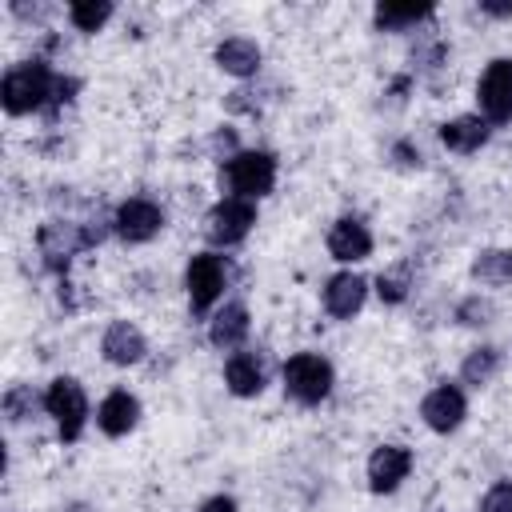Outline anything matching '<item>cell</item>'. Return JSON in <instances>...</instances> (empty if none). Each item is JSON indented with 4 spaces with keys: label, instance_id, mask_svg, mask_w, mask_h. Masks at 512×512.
I'll return each instance as SVG.
<instances>
[{
    "label": "cell",
    "instance_id": "obj_2",
    "mask_svg": "<svg viewBox=\"0 0 512 512\" xmlns=\"http://www.w3.org/2000/svg\"><path fill=\"white\" fill-rule=\"evenodd\" d=\"M104 232H112V228H96V224H80V220H44L36 232V248L44 256V268L64 276L72 256L84 248H96L104 240Z\"/></svg>",
    "mask_w": 512,
    "mask_h": 512
},
{
    "label": "cell",
    "instance_id": "obj_29",
    "mask_svg": "<svg viewBox=\"0 0 512 512\" xmlns=\"http://www.w3.org/2000/svg\"><path fill=\"white\" fill-rule=\"evenodd\" d=\"M388 156H392V164H396V168H404V172H412V168H420V164H424V156H420V148H416L412 140H396Z\"/></svg>",
    "mask_w": 512,
    "mask_h": 512
},
{
    "label": "cell",
    "instance_id": "obj_18",
    "mask_svg": "<svg viewBox=\"0 0 512 512\" xmlns=\"http://www.w3.org/2000/svg\"><path fill=\"white\" fill-rule=\"evenodd\" d=\"M136 424H140V400H136L128 388H116V392H108V396L100 400V408H96V428H100L104 436H128Z\"/></svg>",
    "mask_w": 512,
    "mask_h": 512
},
{
    "label": "cell",
    "instance_id": "obj_24",
    "mask_svg": "<svg viewBox=\"0 0 512 512\" xmlns=\"http://www.w3.org/2000/svg\"><path fill=\"white\" fill-rule=\"evenodd\" d=\"M408 292H412V272L408 268H388V272L376 276V296L384 304H404Z\"/></svg>",
    "mask_w": 512,
    "mask_h": 512
},
{
    "label": "cell",
    "instance_id": "obj_9",
    "mask_svg": "<svg viewBox=\"0 0 512 512\" xmlns=\"http://www.w3.org/2000/svg\"><path fill=\"white\" fill-rule=\"evenodd\" d=\"M168 224L164 208L148 196H128L124 204H116L112 212V232L124 240V244H148L152 236H160V228Z\"/></svg>",
    "mask_w": 512,
    "mask_h": 512
},
{
    "label": "cell",
    "instance_id": "obj_7",
    "mask_svg": "<svg viewBox=\"0 0 512 512\" xmlns=\"http://www.w3.org/2000/svg\"><path fill=\"white\" fill-rule=\"evenodd\" d=\"M252 228H256V200L224 196L204 216V240L216 248H236Z\"/></svg>",
    "mask_w": 512,
    "mask_h": 512
},
{
    "label": "cell",
    "instance_id": "obj_13",
    "mask_svg": "<svg viewBox=\"0 0 512 512\" xmlns=\"http://www.w3.org/2000/svg\"><path fill=\"white\" fill-rule=\"evenodd\" d=\"M364 300H368V280L360 272L348 268V272L328 276V284H324V312L332 320H352L364 308Z\"/></svg>",
    "mask_w": 512,
    "mask_h": 512
},
{
    "label": "cell",
    "instance_id": "obj_12",
    "mask_svg": "<svg viewBox=\"0 0 512 512\" xmlns=\"http://www.w3.org/2000/svg\"><path fill=\"white\" fill-rule=\"evenodd\" d=\"M100 356L108 364H116V368H132V364H140L148 356V340L132 320H112L104 328V336H100Z\"/></svg>",
    "mask_w": 512,
    "mask_h": 512
},
{
    "label": "cell",
    "instance_id": "obj_25",
    "mask_svg": "<svg viewBox=\"0 0 512 512\" xmlns=\"http://www.w3.org/2000/svg\"><path fill=\"white\" fill-rule=\"evenodd\" d=\"M36 404L44 408V396L36 400V392H32L28 384H12V388L4 392V416H8L12 424H20V420L36 416Z\"/></svg>",
    "mask_w": 512,
    "mask_h": 512
},
{
    "label": "cell",
    "instance_id": "obj_27",
    "mask_svg": "<svg viewBox=\"0 0 512 512\" xmlns=\"http://www.w3.org/2000/svg\"><path fill=\"white\" fill-rule=\"evenodd\" d=\"M208 156L212 160H220V164H228L236 152H240V140H236V128H216L212 136H208Z\"/></svg>",
    "mask_w": 512,
    "mask_h": 512
},
{
    "label": "cell",
    "instance_id": "obj_22",
    "mask_svg": "<svg viewBox=\"0 0 512 512\" xmlns=\"http://www.w3.org/2000/svg\"><path fill=\"white\" fill-rule=\"evenodd\" d=\"M496 372H500V348H492V344L472 348V352L464 356V364H460V380H464V384H472V388L492 384V380H496Z\"/></svg>",
    "mask_w": 512,
    "mask_h": 512
},
{
    "label": "cell",
    "instance_id": "obj_5",
    "mask_svg": "<svg viewBox=\"0 0 512 512\" xmlns=\"http://www.w3.org/2000/svg\"><path fill=\"white\" fill-rule=\"evenodd\" d=\"M44 412L56 420V436L64 444L80 440L84 424H88V396H84V384L76 376H56L48 388H44Z\"/></svg>",
    "mask_w": 512,
    "mask_h": 512
},
{
    "label": "cell",
    "instance_id": "obj_10",
    "mask_svg": "<svg viewBox=\"0 0 512 512\" xmlns=\"http://www.w3.org/2000/svg\"><path fill=\"white\" fill-rule=\"evenodd\" d=\"M464 416H468V400H464L460 384H448V380H444V384L428 388L424 400H420V420H424L432 432H440V436L456 432V428L464 424Z\"/></svg>",
    "mask_w": 512,
    "mask_h": 512
},
{
    "label": "cell",
    "instance_id": "obj_30",
    "mask_svg": "<svg viewBox=\"0 0 512 512\" xmlns=\"http://www.w3.org/2000/svg\"><path fill=\"white\" fill-rule=\"evenodd\" d=\"M200 512H240V508H236V500H232V496H224V492H220V496H208V500L200 504Z\"/></svg>",
    "mask_w": 512,
    "mask_h": 512
},
{
    "label": "cell",
    "instance_id": "obj_16",
    "mask_svg": "<svg viewBox=\"0 0 512 512\" xmlns=\"http://www.w3.org/2000/svg\"><path fill=\"white\" fill-rule=\"evenodd\" d=\"M488 136H492V124L480 112H464V116H452L440 124V144L448 152H460V156L480 152L488 144Z\"/></svg>",
    "mask_w": 512,
    "mask_h": 512
},
{
    "label": "cell",
    "instance_id": "obj_11",
    "mask_svg": "<svg viewBox=\"0 0 512 512\" xmlns=\"http://www.w3.org/2000/svg\"><path fill=\"white\" fill-rule=\"evenodd\" d=\"M412 472V448L408 444H380L368 456V488L376 496L396 492Z\"/></svg>",
    "mask_w": 512,
    "mask_h": 512
},
{
    "label": "cell",
    "instance_id": "obj_14",
    "mask_svg": "<svg viewBox=\"0 0 512 512\" xmlns=\"http://www.w3.org/2000/svg\"><path fill=\"white\" fill-rule=\"evenodd\" d=\"M328 252L332 260L340 264H360L372 256V232L360 216H340L332 228H328Z\"/></svg>",
    "mask_w": 512,
    "mask_h": 512
},
{
    "label": "cell",
    "instance_id": "obj_3",
    "mask_svg": "<svg viewBox=\"0 0 512 512\" xmlns=\"http://www.w3.org/2000/svg\"><path fill=\"white\" fill-rule=\"evenodd\" d=\"M220 184L240 200H260L276 188V156L264 148H240L228 164H220Z\"/></svg>",
    "mask_w": 512,
    "mask_h": 512
},
{
    "label": "cell",
    "instance_id": "obj_26",
    "mask_svg": "<svg viewBox=\"0 0 512 512\" xmlns=\"http://www.w3.org/2000/svg\"><path fill=\"white\" fill-rule=\"evenodd\" d=\"M492 316H496V304L488 300V296H464L460 304H456V324H464V328H484V324H492Z\"/></svg>",
    "mask_w": 512,
    "mask_h": 512
},
{
    "label": "cell",
    "instance_id": "obj_20",
    "mask_svg": "<svg viewBox=\"0 0 512 512\" xmlns=\"http://www.w3.org/2000/svg\"><path fill=\"white\" fill-rule=\"evenodd\" d=\"M432 4H376L372 8V24L376 32H412L424 20H432Z\"/></svg>",
    "mask_w": 512,
    "mask_h": 512
},
{
    "label": "cell",
    "instance_id": "obj_4",
    "mask_svg": "<svg viewBox=\"0 0 512 512\" xmlns=\"http://www.w3.org/2000/svg\"><path fill=\"white\" fill-rule=\"evenodd\" d=\"M280 380H284V396H292L296 404L312 408V404L328 400V392L336 384V372H332L328 356H320V352H296V356L284 360Z\"/></svg>",
    "mask_w": 512,
    "mask_h": 512
},
{
    "label": "cell",
    "instance_id": "obj_6",
    "mask_svg": "<svg viewBox=\"0 0 512 512\" xmlns=\"http://www.w3.org/2000/svg\"><path fill=\"white\" fill-rule=\"evenodd\" d=\"M228 288V256L220 252H196L188 256V268H184V292H188V304L196 316H204Z\"/></svg>",
    "mask_w": 512,
    "mask_h": 512
},
{
    "label": "cell",
    "instance_id": "obj_28",
    "mask_svg": "<svg viewBox=\"0 0 512 512\" xmlns=\"http://www.w3.org/2000/svg\"><path fill=\"white\" fill-rule=\"evenodd\" d=\"M480 512H512V480H496L480 496Z\"/></svg>",
    "mask_w": 512,
    "mask_h": 512
},
{
    "label": "cell",
    "instance_id": "obj_8",
    "mask_svg": "<svg viewBox=\"0 0 512 512\" xmlns=\"http://www.w3.org/2000/svg\"><path fill=\"white\" fill-rule=\"evenodd\" d=\"M476 104L488 124H512V56L488 60L476 80Z\"/></svg>",
    "mask_w": 512,
    "mask_h": 512
},
{
    "label": "cell",
    "instance_id": "obj_19",
    "mask_svg": "<svg viewBox=\"0 0 512 512\" xmlns=\"http://www.w3.org/2000/svg\"><path fill=\"white\" fill-rule=\"evenodd\" d=\"M224 388L232 396H240V400H252V396L264 392V364L256 360V352L240 348V352H232L224 360Z\"/></svg>",
    "mask_w": 512,
    "mask_h": 512
},
{
    "label": "cell",
    "instance_id": "obj_15",
    "mask_svg": "<svg viewBox=\"0 0 512 512\" xmlns=\"http://www.w3.org/2000/svg\"><path fill=\"white\" fill-rule=\"evenodd\" d=\"M212 60H216L220 72H228V76H236V80H248V76L260 72L264 52H260V44H256L252 36H224V40L212 48Z\"/></svg>",
    "mask_w": 512,
    "mask_h": 512
},
{
    "label": "cell",
    "instance_id": "obj_31",
    "mask_svg": "<svg viewBox=\"0 0 512 512\" xmlns=\"http://www.w3.org/2000/svg\"><path fill=\"white\" fill-rule=\"evenodd\" d=\"M484 16H512V4H480Z\"/></svg>",
    "mask_w": 512,
    "mask_h": 512
},
{
    "label": "cell",
    "instance_id": "obj_23",
    "mask_svg": "<svg viewBox=\"0 0 512 512\" xmlns=\"http://www.w3.org/2000/svg\"><path fill=\"white\" fill-rule=\"evenodd\" d=\"M112 4L108 0H76V4H68V24L76 28V32H100L108 20H112Z\"/></svg>",
    "mask_w": 512,
    "mask_h": 512
},
{
    "label": "cell",
    "instance_id": "obj_1",
    "mask_svg": "<svg viewBox=\"0 0 512 512\" xmlns=\"http://www.w3.org/2000/svg\"><path fill=\"white\" fill-rule=\"evenodd\" d=\"M52 88H56V72L48 68V60L32 56V60H20L4 72L0 80V104L8 116H32L40 108H48L52 100Z\"/></svg>",
    "mask_w": 512,
    "mask_h": 512
},
{
    "label": "cell",
    "instance_id": "obj_21",
    "mask_svg": "<svg viewBox=\"0 0 512 512\" xmlns=\"http://www.w3.org/2000/svg\"><path fill=\"white\" fill-rule=\"evenodd\" d=\"M468 272L484 288H504V284H512V252L508 248H480L472 256V268Z\"/></svg>",
    "mask_w": 512,
    "mask_h": 512
},
{
    "label": "cell",
    "instance_id": "obj_17",
    "mask_svg": "<svg viewBox=\"0 0 512 512\" xmlns=\"http://www.w3.org/2000/svg\"><path fill=\"white\" fill-rule=\"evenodd\" d=\"M248 332H252V316H248V308L240 300L216 308L212 320H208V344L212 348H224V352H240V344L248 340Z\"/></svg>",
    "mask_w": 512,
    "mask_h": 512
}]
</instances>
